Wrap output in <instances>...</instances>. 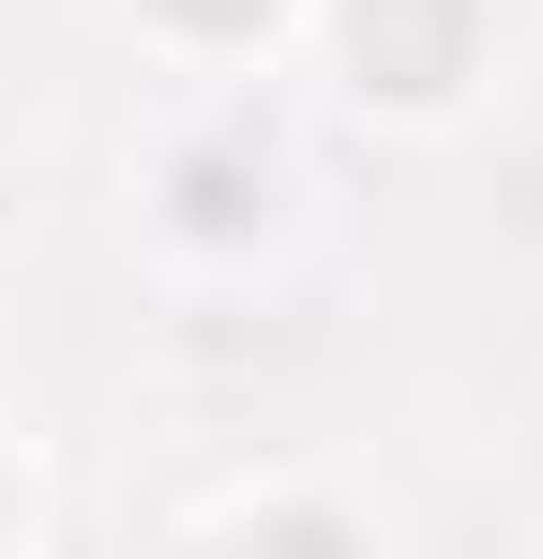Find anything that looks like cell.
I'll return each mask as SVG.
<instances>
[{
    "label": "cell",
    "instance_id": "6da1fadb",
    "mask_svg": "<svg viewBox=\"0 0 543 559\" xmlns=\"http://www.w3.org/2000/svg\"><path fill=\"white\" fill-rule=\"evenodd\" d=\"M468 0H348V61H362V92H393V106H438L452 76H468Z\"/></svg>",
    "mask_w": 543,
    "mask_h": 559
},
{
    "label": "cell",
    "instance_id": "7a4b0ae2",
    "mask_svg": "<svg viewBox=\"0 0 543 559\" xmlns=\"http://www.w3.org/2000/svg\"><path fill=\"white\" fill-rule=\"evenodd\" d=\"M167 15H181V31H257L272 0H167Z\"/></svg>",
    "mask_w": 543,
    "mask_h": 559
}]
</instances>
